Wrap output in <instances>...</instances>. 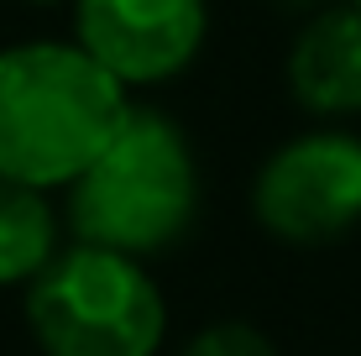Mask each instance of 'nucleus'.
I'll return each instance as SVG.
<instances>
[{"label": "nucleus", "instance_id": "f257e3e1", "mask_svg": "<svg viewBox=\"0 0 361 356\" xmlns=\"http://www.w3.org/2000/svg\"><path fill=\"white\" fill-rule=\"evenodd\" d=\"M126 116V90L79 42L0 47V183L68 189Z\"/></svg>", "mask_w": 361, "mask_h": 356}, {"label": "nucleus", "instance_id": "f03ea898", "mask_svg": "<svg viewBox=\"0 0 361 356\" xmlns=\"http://www.w3.org/2000/svg\"><path fill=\"white\" fill-rule=\"evenodd\" d=\"M199 204L194 152L183 131L157 110H136L105 142V152L68 183V226L79 247L142 257L173 247Z\"/></svg>", "mask_w": 361, "mask_h": 356}, {"label": "nucleus", "instance_id": "7ed1b4c3", "mask_svg": "<svg viewBox=\"0 0 361 356\" xmlns=\"http://www.w3.org/2000/svg\"><path fill=\"white\" fill-rule=\"evenodd\" d=\"M27 325L47 356H152L168 304L142 262L68 247L32 278Z\"/></svg>", "mask_w": 361, "mask_h": 356}, {"label": "nucleus", "instance_id": "20e7f679", "mask_svg": "<svg viewBox=\"0 0 361 356\" xmlns=\"http://www.w3.org/2000/svg\"><path fill=\"white\" fill-rule=\"evenodd\" d=\"M257 220L278 241L319 247L361 220V137L309 131L262 163L252 189Z\"/></svg>", "mask_w": 361, "mask_h": 356}, {"label": "nucleus", "instance_id": "39448f33", "mask_svg": "<svg viewBox=\"0 0 361 356\" xmlns=\"http://www.w3.org/2000/svg\"><path fill=\"white\" fill-rule=\"evenodd\" d=\"M204 0H73V42L121 90L183 73L204 47Z\"/></svg>", "mask_w": 361, "mask_h": 356}, {"label": "nucleus", "instance_id": "423d86ee", "mask_svg": "<svg viewBox=\"0 0 361 356\" xmlns=\"http://www.w3.org/2000/svg\"><path fill=\"white\" fill-rule=\"evenodd\" d=\"M288 90L314 116L361 110V11L325 6L288 53Z\"/></svg>", "mask_w": 361, "mask_h": 356}, {"label": "nucleus", "instance_id": "0eeeda50", "mask_svg": "<svg viewBox=\"0 0 361 356\" xmlns=\"http://www.w3.org/2000/svg\"><path fill=\"white\" fill-rule=\"evenodd\" d=\"M58 257V215L47 194L0 183V283H32Z\"/></svg>", "mask_w": 361, "mask_h": 356}, {"label": "nucleus", "instance_id": "6e6552de", "mask_svg": "<svg viewBox=\"0 0 361 356\" xmlns=\"http://www.w3.org/2000/svg\"><path fill=\"white\" fill-rule=\"evenodd\" d=\"M183 356H278V351L252 325H209L204 336H194L183 346Z\"/></svg>", "mask_w": 361, "mask_h": 356}, {"label": "nucleus", "instance_id": "1a4fd4ad", "mask_svg": "<svg viewBox=\"0 0 361 356\" xmlns=\"http://www.w3.org/2000/svg\"><path fill=\"white\" fill-rule=\"evenodd\" d=\"M288 6H314V0H288Z\"/></svg>", "mask_w": 361, "mask_h": 356}, {"label": "nucleus", "instance_id": "9d476101", "mask_svg": "<svg viewBox=\"0 0 361 356\" xmlns=\"http://www.w3.org/2000/svg\"><path fill=\"white\" fill-rule=\"evenodd\" d=\"M351 6H356V11H361V0H351Z\"/></svg>", "mask_w": 361, "mask_h": 356}, {"label": "nucleus", "instance_id": "9b49d317", "mask_svg": "<svg viewBox=\"0 0 361 356\" xmlns=\"http://www.w3.org/2000/svg\"><path fill=\"white\" fill-rule=\"evenodd\" d=\"M37 6H47V0H37Z\"/></svg>", "mask_w": 361, "mask_h": 356}]
</instances>
